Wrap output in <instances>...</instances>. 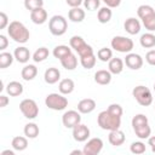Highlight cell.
I'll use <instances>...</instances> for the list:
<instances>
[{"label": "cell", "mask_w": 155, "mask_h": 155, "mask_svg": "<svg viewBox=\"0 0 155 155\" xmlns=\"http://www.w3.org/2000/svg\"><path fill=\"white\" fill-rule=\"evenodd\" d=\"M7 34L13 41L19 42V44H25L29 40V36H30L29 30L27 29V27L19 21H12L8 24Z\"/></svg>", "instance_id": "6da1fadb"}, {"label": "cell", "mask_w": 155, "mask_h": 155, "mask_svg": "<svg viewBox=\"0 0 155 155\" xmlns=\"http://www.w3.org/2000/svg\"><path fill=\"white\" fill-rule=\"evenodd\" d=\"M97 122H98V126L102 130L113 131V130H119L120 128V126H121V117L110 114L108 110H103V111H101L98 114Z\"/></svg>", "instance_id": "7a4b0ae2"}, {"label": "cell", "mask_w": 155, "mask_h": 155, "mask_svg": "<svg viewBox=\"0 0 155 155\" xmlns=\"http://www.w3.org/2000/svg\"><path fill=\"white\" fill-rule=\"evenodd\" d=\"M48 29H50L52 35L62 36L63 34H65V31L68 29V22H67V19L63 16L54 15L48 21Z\"/></svg>", "instance_id": "3957f363"}, {"label": "cell", "mask_w": 155, "mask_h": 155, "mask_svg": "<svg viewBox=\"0 0 155 155\" xmlns=\"http://www.w3.org/2000/svg\"><path fill=\"white\" fill-rule=\"evenodd\" d=\"M45 104L52 110H64L68 107V99L62 93H50L45 98Z\"/></svg>", "instance_id": "277c9868"}, {"label": "cell", "mask_w": 155, "mask_h": 155, "mask_svg": "<svg viewBox=\"0 0 155 155\" xmlns=\"http://www.w3.org/2000/svg\"><path fill=\"white\" fill-rule=\"evenodd\" d=\"M69 45H70V47H71L74 51L78 52V54H79L80 57H84V56L94 53L92 46L88 45V44H87L81 36H79V35L71 36L70 40H69Z\"/></svg>", "instance_id": "5b68a950"}, {"label": "cell", "mask_w": 155, "mask_h": 155, "mask_svg": "<svg viewBox=\"0 0 155 155\" xmlns=\"http://www.w3.org/2000/svg\"><path fill=\"white\" fill-rule=\"evenodd\" d=\"M132 96L143 107H148L153 103V94L150 90L143 85H138L132 90Z\"/></svg>", "instance_id": "8992f818"}, {"label": "cell", "mask_w": 155, "mask_h": 155, "mask_svg": "<svg viewBox=\"0 0 155 155\" xmlns=\"http://www.w3.org/2000/svg\"><path fill=\"white\" fill-rule=\"evenodd\" d=\"M111 48L121 53H130L133 50V41L126 36H114L111 39Z\"/></svg>", "instance_id": "52a82bcc"}, {"label": "cell", "mask_w": 155, "mask_h": 155, "mask_svg": "<svg viewBox=\"0 0 155 155\" xmlns=\"http://www.w3.org/2000/svg\"><path fill=\"white\" fill-rule=\"evenodd\" d=\"M19 110L24 115V117L33 120L39 115V107L34 99L25 98L19 103Z\"/></svg>", "instance_id": "ba28073f"}, {"label": "cell", "mask_w": 155, "mask_h": 155, "mask_svg": "<svg viewBox=\"0 0 155 155\" xmlns=\"http://www.w3.org/2000/svg\"><path fill=\"white\" fill-rule=\"evenodd\" d=\"M81 113L78 110H68L62 115V122L64 125V127L67 128H74L78 124L81 122Z\"/></svg>", "instance_id": "9c48e42d"}, {"label": "cell", "mask_w": 155, "mask_h": 155, "mask_svg": "<svg viewBox=\"0 0 155 155\" xmlns=\"http://www.w3.org/2000/svg\"><path fill=\"white\" fill-rule=\"evenodd\" d=\"M103 149V140L98 137L91 138L87 140V143L84 145V155H97Z\"/></svg>", "instance_id": "30bf717a"}, {"label": "cell", "mask_w": 155, "mask_h": 155, "mask_svg": "<svg viewBox=\"0 0 155 155\" xmlns=\"http://www.w3.org/2000/svg\"><path fill=\"white\" fill-rule=\"evenodd\" d=\"M124 62H125L126 67L132 70H138L143 67V58L138 53H131V52L127 53Z\"/></svg>", "instance_id": "8fae6325"}, {"label": "cell", "mask_w": 155, "mask_h": 155, "mask_svg": "<svg viewBox=\"0 0 155 155\" xmlns=\"http://www.w3.org/2000/svg\"><path fill=\"white\" fill-rule=\"evenodd\" d=\"M90 137V128L84 124H78L73 128V138L76 142H85Z\"/></svg>", "instance_id": "7c38bea8"}, {"label": "cell", "mask_w": 155, "mask_h": 155, "mask_svg": "<svg viewBox=\"0 0 155 155\" xmlns=\"http://www.w3.org/2000/svg\"><path fill=\"white\" fill-rule=\"evenodd\" d=\"M125 133L119 128V130H113L109 131V136H108V140L113 147H120L125 143Z\"/></svg>", "instance_id": "4fadbf2b"}, {"label": "cell", "mask_w": 155, "mask_h": 155, "mask_svg": "<svg viewBox=\"0 0 155 155\" xmlns=\"http://www.w3.org/2000/svg\"><path fill=\"white\" fill-rule=\"evenodd\" d=\"M124 28L130 35H136L140 31V22L138 19H136L134 17H130L125 21Z\"/></svg>", "instance_id": "5bb4252c"}, {"label": "cell", "mask_w": 155, "mask_h": 155, "mask_svg": "<svg viewBox=\"0 0 155 155\" xmlns=\"http://www.w3.org/2000/svg\"><path fill=\"white\" fill-rule=\"evenodd\" d=\"M30 19L35 24H44L47 21V12L44 7L35 8L30 11Z\"/></svg>", "instance_id": "9a60e30c"}, {"label": "cell", "mask_w": 155, "mask_h": 155, "mask_svg": "<svg viewBox=\"0 0 155 155\" xmlns=\"http://www.w3.org/2000/svg\"><path fill=\"white\" fill-rule=\"evenodd\" d=\"M94 109H96V102L92 98H85L78 103V110L81 114H90Z\"/></svg>", "instance_id": "2e32d148"}, {"label": "cell", "mask_w": 155, "mask_h": 155, "mask_svg": "<svg viewBox=\"0 0 155 155\" xmlns=\"http://www.w3.org/2000/svg\"><path fill=\"white\" fill-rule=\"evenodd\" d=\"M44 79H45V82H47L48 85H53V84L58 82V80L61 79V71L57 68L51 67V68L46 69V71L44 74Z\"/></svg>", "instance_id": "e0dca14e"}, {"label": "cell", "mask_w": 155, "mask_h": 155, "mask_svg": "<svg viewBox=\"0 0 155 155\" xmlns=\"http://www.w3.org/2000/svg\"><path fill=\"white\" fill-rule=\"evenodd\" d=\"M13 56H15V59L17 61V62H19V63H27L29 59H30V52H29V50L27 48V47H24V46H19V47H17L16 50H15V52H13Z\"/></svg>", "instance_id": "ac0fdd59"}, {"label": "cell", "mask_w": 155, "mask_h": 155, "mask_svg": "<svg viewBox=\"0 0 155 155\" xmlns=\"http://www.w3.org/2000/svg\"><path fill=\"white\" fill-rule=\"evenodd\" d=\"M124 61L121 58H111L109 62H108V70L114 74V75H117L120 74L122 70H124Z\"/></svg>", "instance_id": "d6986e66"}, {"label": "cell", "mask_w": 155, "mask_h": 155, "mask_svg": "<svg viewBox=\"0 0 155 155\" xmlns=\"http://www.w3.org/2000/svg\"><path fill=\"white\" fill-rule=\"evenodd\" d=\"M94 81L99 85H108L111 81V73L109 70H97L94 74Z\"/></svg>", "instance_id": "ffe728a7"}, {"label": "cell", "mask_w": 155, "mask_h": 155, "mask_svg": "<svg viewBox=\"0 0 155 155\" xmlns=\"http://www.w3.org/2000/svg\"><path fill=\"white\" fill-rule=\"evenodd\" d=\"M6 92L11 97H17L23 93V85L18 81H10L6 86Z\"/></svg>", "instance_id": "44dd1931"}, {"label": "cell", "mask_w": 155, "mask_h": 155, "mask_svg": "<svg viewBox=\"0 0 155 155\" xmlns=\"http://www.w3.org/2000/svg\"><path fill=\"white\" fill-rule=\"evenodd\" d=\"M68 18L74 23H80L85 19V11L80 7H71L68 12Z\"/></svg>", "instance_id": "7402d4cb"}, {"label": "cell", "mask_w": 155, "mask_h": 155, "mask_svg": "<svg viewBox=\"0 0 155 155\" xmlns=\"http://www.w3.org/2000/svg\"><path fill=\"white\" fill-rule=\"evenodd\" d=\"M21 75H22V79H23V80L30 81V80H33V79L38 75V68H36L34 64H27V65H24V68L22 69Z\"/></svg>", "instance_id": "603a6c76"}, {"label": "cell", "mask_w": 155, "mask_h": 155, "mask_svg": "<svg viewBox=\"0 0 155 155\" xmlns=\"http://www.w3.org/2000/svg\"><path fill=\"white\" fill-rule=\"evenodd\" d=\"M61 64L64 69L67 70H74L78 67V58L76 56L71 52L70 54H68L67 57H64L63 59H61Z\"/></svg>", "instance_id": "cb8c5ba5"}, {"label": "cell", "mask_w": 155, "mask_h": 155, "mask_svg": "<svg viewBox=\"0 0 155 155\" xmlns=\"http://www.w3.org/2000/svg\"><path fill=\"white\" fill-rule=\"evenodd\" d=\"M74 88H75V84L71 79H63L59 81L58 90L62 94H69L74 91Z\"/></svg>", "instance_id": "d4e9b609"}, {"label": "cell", "mask_w": 155, "mask_h": 155, "mask_svg": "<svg viewBox=\"0 0 155 155\" xmlns=\"http://www.w3.org/2000/svg\"><path fill=\"white\" fill-rule=\"evenodd\" d=\"M111 16H113V12H111L110 7L104 6V7H101V8L98 10L97 19H98L99 23L104 24V23H108V22L111 19Z\"/></svg>", "instance_id": "484cf974"}, {"label": "cell", "mask_w": 155, "mask_h": 155, "mask_svg": "<svg viewBox=\"0 0 155 155\" xmlns=\"http://www.w3.org/2000/svg\"><path fill=\"white\" fill-rule=\"evenodd\" d=\"M23 132H24V136H25L27 138L34 139V138H36V137L39 136L40 130H39V126H38L35 122H29V124H27V125L24 126Z\"/></svg>", "instance_id": "4316f807"}, {"label": "cell", "mask_w": 155, "mask_h": 155, "mask_svg": "<svg viewBox=\"0 0 155 155\" xmlns=\"http://www.w3.org/2000/svg\"><path fill=\"white\" fill-rule=\"evenodd\" d=\"M11 145H12V148L15 150L22 151V150L27 149V147H28V139H27V137L16 136V137H13V139L11 142Z\"/></svg>", "instance_id": "83f0119b"}, {"label": "cell", "mask_w": 155, "mask_h": 155, "mask_svg": "<svg viewBox=\"0 0 155 155\" xmlns=\"http://www.w3.org/2000/svg\"><path fill=\"white\" fill-rule=\"evenodd\" d=\"M139 42H140V46L144 47V48H151L155 46V35L149 31V33H145L140 36L139 39Z\"/></svg>", "instance_id": "f1b7e54d"}, {"label": "cell", "mask_w": 155, "mask_h": 155, "mask_svg": "<svg viewBox=\"0 0 155 155\" xmlns=\"http://www.w3.org/2000/svg\"><path fill=\"white\" fill-rule=\"evenodd\" d=\"M52 53H53V56L56 58H58L61 61V59H63L64 57H67L68 54L71 53V47H69L67 45H58V46H56L53 48V52Z\"/></svg>", "instance_id": "f546056e"}, {"label": "cell", "mask_w": 155, "mask_h": 155, "mask_svg": "<svg viewBox=\"0 0 155 155\" xmlns=\"http://www.w3.org/2000/svg\"><path fill=\"white\" fill-rule=\"evenodd\" d=\"M136 136L139 138V139H148L151 134V128L149 126V124H145V125H142V126H138L136 128H133Z\"/></svg>", "instance_id": "4dcf8cb0"}, {"label": "cell", "mask_w": 155, "mask_h": 155, "mask_svg": "<svg viewBox=\"0 0 155 155\" xmlns=\"http://www.w3.org/2000/svg\"><path fill=\"white\" fill-rule=\"evenodd\" d=\"M140 19H142V23H143V25L145 27L147 30H149V31H155V11L150 12L149 15L144 16V17L140 18Z\"/></svg>", "instance_id": "1f68e13d"}, {"label": "cell", "mask_w": 155, "mask_h": 155, "mask_svg": "<svg viewBox=\"0 0 155 155\" xmlns=\"http://www.w3.org/2000/svg\"><path fill=\"white\" fill-rule=\"evenodd\" d=\"M48 54H50V52H48V48H46V47H39L34 53H33V61L34 62H36V63H39V62H44L47 57H48Z\"/></svg>", "instance_id": "d6a6232c"}, {"label": "cell", "mask_w": 155, "mask_h": 155, "mask_svg": "<svg viewBox=\"0 0 155 155\" xmlns=\"http://www.w3.org/2000/svg\"><path fill=\"white\" fill-rule=\"evenodd\" d=\"M15 56L10 52H1L0 53V69H5L12 64Z\"/></svg>", "instance_id": "836d02e7"}, {"label": "cell", "mask_w": 155, "mask_h": 155, "mask_svg": "<svg viewBox=\"0 0 155 155\" xmlns=\"http://www.w3.org/2000/svg\"><path fill=\"white\" fill-rule=\"evenodd\" d=\"M96 59L97 58H96L94 53H92V54H87V56L80 57V63L85 69H92L96 65Z\"/></svg>", "instance_id": "e575fe53"}, {"label": "cell", "mask_w": 155, "mask_h": 155, "mask_svg": "<svg viewBox=\"0 0 155 155\" xmlns=\"http://www.w3.org/2000/svg\"><path fill=\"white\" fill-rule=\"evenodd\" d=\"M97 57L102 62H109L113 58V51L110 48H108V47H102V48L98 50Z\"/></svg>", "instance_id": "d590c367"}, {"label": "cell", "mask_w": 155, "mask_h": 155, "mask_svg": "<svg viewBox=\"0 0 155 155\" xmlns=\"http://www.w3.org/2000/svg\"><path fill=\"white\" fill-rule=\"evenodd\" d=\"M145 124H149V122H148V117L144 114H137L132 117V128H136Z\"/></svg>", "instance_id": "8d00e7d4"}, {"label": "cell", "mask_w": 155, "mask_h": 155, "mask_svg": "<svg viewBox=\"0 0 155 155\" xmlns=\"http://www.w3.org/2000/svg\"><path fill=\"white\" fill-rule=\"evenodd\" d=\"M145 144L143 143V142H133L131 145H130V150H131V153H133V154H143V153H145Z\"/></svg>", "instance_id": "74e56055"}, {"label": "cell", "mask_w": 155, "mask_h": 155, "mask_svg": "<svg viewBox=\"0 0 155 155\" xmlns=\"http://www.w3.org/2000/svg\"><path fill=\"white\" fill-rule=\"evenodd\" d=\"M42 6H44V0H24V7L29 11H33Z\"/></svg>", "instance_id": "f35d334b"}, {"label": "cell", "mask_w": 155, "mask_h": 155, "mask_svg": "<svg viewBox=\"0 0 155 155\" xmlns=\"http://www.w3.org/2000/svg\"><path fill=\"white\" fill-rule=\"evenodd\" d=\"M82 4L87 11H96L97 8H99L101 0H84Z\"/></svg>", "instance_id": "ab89813d"}, {"label": "cell", "mask_w": 155, "mask_h": 155, "mask_svg": "<svg viewBox=\"0 0 155 155\" xmlns=\"http://www.w3.org/2000/svg\"><path fill=\"white\" fill-rule=\"evenodd\" d=\"M110 114H113V115H115V116H122V113H124V110H122V107L120 105V104H116V103H113V104H110L109 107H108V109H107Z\"/></svg>", "instance_id": "60d3db41"}, {"label": "cell", "mask_w": 155, "mask_h": 155, "mask_svg": "<svg viewBox=\"0 0 155 155\" xmlns=\"http://www.w3.org/2000/svg\"><path fill=\"white\" fill-rule=\"evenodd\" d=\"M8 17L5 12H0V29H5L8 27Z\"/></svg>", "instance_id": "b9f144b4"}, {"label": "cell", "mask_w": 155, "mask_h": 155, "mask_svg": "<svg viewBox=\"0 0 155 155\" xmlns=\"http://www.w3.org/2000/svg\"><path fill=\"white\" fill-rule=\"evenodd\" d=\"M145 61L150 64V65H154L155 67V50H150L147 52L145 54Z\"/></svg>", "instance_id": "7bdbcfd3"}, {"label": "cell", "mask_w": 155, "mask_h": 155, "mask_svg": "<svg viewBox=\"0 0 155 155\" xmlns=\"http://www.w3.org/2000/svg\"><path fill=\"white\" fill-rule=\"evenodd\" d=\"M102 1L110 8H115V7L120 6V4H121V0H102Z\"/></svg>", "instance_id": "ee69618b"}, {"label": "cell", "mask_w": 155, "mask_h": 155, "mask_svg": "<svg viewBox=\"0 0 155 155\" xmlns=\"http://www.w3.org/2000/svg\"><path fill=\"white\" fill-rule=\"evenodd\" d=\"M7 45H8V40H7V38L5 36V35H0V50L1 51H4L6 47H7Z\"/></svg>", "instance_id": "f6af8a7d"}, {"label": "cell", "mask_w": 155, "mask_h": 155, "mask_svg": "<svg viewBox=\"0 0 155 155\" xmlns=\"http://www.w3.org/2000/svg\"><path fill=\"white\" fill-rule=\"evenodd\" d=\"M65 2L70 7H80V5L84 2V0H65Z\"/></svg>", "instance_id": "bcb514c9"}, {"label": "cell", "mask_w": 155, "mask_h": 155, "mask_svg": "<svg viewBox=\"0 0 155 155\" xmlns=\"http://www.w3.org/2000/svg\"><path fill=\"white\" fill-rule=\"evenodd\" d=\"M8 97H6L5 94H1L0 96V108H5L7 104H8Z\"/></svg>", "instance_id": "7dc6e473"}, {"label": "cell", "mask_w": 155, "mask_h": 155, "mask_svg": "<svg viewBox=\"0 0 155 155\" xmlns=\"http://www.w3.org/2000/svg\"><path fill=\"white\" fill-rule=\"evenodd\" d=\"M148 145L150 147L151 151L155 153V136H151V137L148 138Z\"/></svg>", "instance_id": "c3c4849f"}, {"label": "cell", "mask_w": 155, "mask_h": 155, "mask_svg": "<svg viewBox=\"0 0 155 155\" xmlns=\"http://www.w3.org/2000/svg\"><path fill=\"white\" fill-rule=\"evenodd\" d=\"M15 150V149H13ZM13 150H10V149H7V150H4V151H1V155H15V151Z\"/></svg>", "instance_id": "681fc988"}, {"label": "cell", "mask_w": 155, "mask_h": 155, "mask_svg": "<svg viewBox=\"0 0 155 155\" xmlns=\"http://www.w3.org/2000/svg\"><path fill=\"white\" fill-rule=\"evenodd\" d=\"M70 154H71V155H74V154H78V155H84V151H82V150H78V149H76V150H73Z\"/></svg>", "instance_id": "f907efd6"}, {"label": "cell", "mask_w": 155, "mask_h": 155, "mask_svg": "<svg viewBox=\"0 0 155 155\" xmlns=\"http://www.w3.org/2000/svg\"><path fill=\"white\" fill-rule=\"evenodd\" d=\"M154 91H155V82H154Z\"/></svg>", "instance_id": "816d5d0a"}, {"label": "cell", "mask_w": 155, "mask_h": 155, "mask_svg": "<svg viewBox=\"0 0 155 155\" xmlns=\"http://www.w3.org/2000/svg\"><path fill=\"white\" fill-rule=\"evenodd\" d=\"M154 108H155V107H154Z\"/></svg>", "instance_id": "f5cc1de1"}]
</instances>
